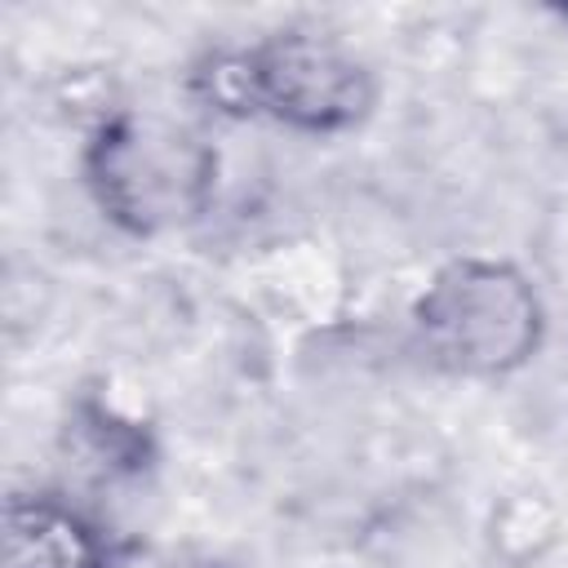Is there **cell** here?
<instances>
[{
	"mask_svg": "<svg viewBox=\"0 0 568 568\" xmlns=\"http://www.w3.org/2000/svg\"><path fill=\"white\" fill-rule=\"evenodd\" d=\"M191 93L222 115H271L302 133H346L377 102L373 71L342 40L302 27L200 58Z\"/></svg>",
	"mask_w": 568,
	"mask_h": 568,
	"instance_id": "obj_1",
	"label": "cell"
},
{
	"mask_svg": "<svg viewBox=\"0 0 568 568\" xmlns=\"http://www.w3.org/2000/svg\"><path fill=\"white\" fill-rule=\"evenodd\" d=\"M84 182L120 231L160 235L209 209L217 151L169 115L115 111L84 146Z\"/></svg>",
	"mask_w": 568,
	"mask_h": 568,
	"instance_id": "obj_2",
	"label": "cell"
},
{
	"mask_svg": "<svg viewBox=\"0 0 568 568\" xmlns=\"http://www.w3.org/2000/svg\"><path fill=\"white\" fill-rule=\"evenodd\" d=\"M413 328L426 359L444 373L501 377L537 355L546 311L519 266L457 257L430 275L413 306Z\"/></svg>",
	"mask_w": 568,
	"mask_h": 568,
	"instance_id": "obj_3",
	"label": "cell"
},
{
	"mask_svg": "<svg viewBox=\"0 0 568 568\" xmlns=\"http://www.w3.org/2000/svg\"><path fill=\"white\" fill-rule=\"evenodd\" d=\"M4 568H111L98 528L44 493L4 501Z\"/></svg>",
	"mask_w": 568,
	"mask_h": 568,
	"instance_id": "obj_4",
	"label": "cell"
},
{
	"mask_svg": "<svg viewBox=\"0 0 568 568\" xmlns=\"http://www.w3.org/2000/svg\"><path fill=\"white\" fill-rule=\"evenodd\" d=\"M559 18H568V4H559Z\"/></svg>",
	"mask_w": 568,
	"mask_h": 568,
	"instance_id": "obj_5",
	"label": "cell"
}]
</instances>
